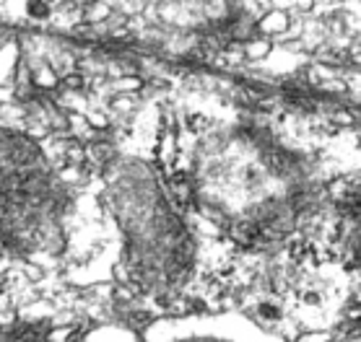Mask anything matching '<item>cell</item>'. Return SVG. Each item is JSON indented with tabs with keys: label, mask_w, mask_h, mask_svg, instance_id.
I'll return each mask as SVG.
<instances>
[{
	"label": "cell",
	"mask_w": 361,
	"mask_h": 342,
	"mask_svg": "<svg viewBox=\"0 0 361 342\" xmlns=\"http://www.w3.org/2000/svg\"><path fill=\"white\" fill-rule=\"evenodd\" d=\"M83 342H143V337L123 322H99L83 332Z\"/></svg>",
	"instance_id": "1"
},
{
	"label": "cell",
	"mask_w": 361,
	"mask_h": 342,
	"mask_svg": "<svg viewBox=\"0 0 361 342\" xmlns=\"http://www.w3.org/2000/svg\"><path fill=\"white\" fill-rule=\"evenodd\" d=\"M242 49H245L247 65L260 68V65H265V60H271V55L276 52V42L263 37V34H257V37H252L250 42H245Z\"/></svg>",
	"instance_id": "2"
}]
</instances>
